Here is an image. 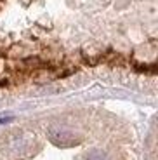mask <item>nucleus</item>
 Masks as SVG:
<instances>
[{
  "label": "nucleus",
  "instance_id": "1",
  "mask_svg": "<svg viewBox=\"0 0 158 160\" xmlns=\"http://www.w3.org/2000/svg\"><path fill=\"white\" fill-rule=\"evenodd\" d=\"M47 136L56 146H61V148L75 146V144H78V141H80L73 132L66 131V129H61V127H51L47 131Z\"/></svg>",
  "mask_w": 158,
  "mask_h": 160
},
{
  "label": "nucleus",
  "instance_id": "2",
  "mask_svg": "<svg viewBox=\"0 0 158 160\" xmlns=\"http://www.w3.org/2000/svg\"><path fill=\"white\" fill-rule=\"evenodd\" d=\"M85 160H108V158H106V153L104 152H97V150H94V152L89 153Z\"/></svg>",
  "mask_w": 158,
  "mask_h": 160
}]
</instances>
